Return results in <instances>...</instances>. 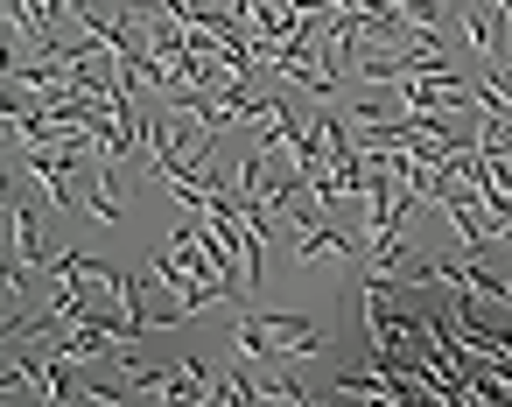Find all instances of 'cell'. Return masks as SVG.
<instances>
[{
  "label": "cell",
  "instance_id": "1",
  "mask_svg": "<svg viewBox=\"0 0 512 407\" xmlns=\"http://www.w3.org/2000/svg\"><path fill=\"white\" fill-rule=\"evenodd\" d=\"M316 260L344 267V260H358V239H344V232H330V225H309V232H302V267H316Z\"/></svg>",
  "mask_w": 512,
  "mask_h": 407
},
{
  "label": "cell",
  "instance_id": "2",
  "mask_svg": "<svg viewBox=\"0 0 512 407\" xmlns=\"http://www.w3.org/2000/svg\"><path fill=\"white\" fill-rule=\"evenodd\" d=\"M92 218H106V225H120L127 211H120V190H113V162H99V190H92Z\"/></svg>",
  "mask_w": 512,
  "mask_h": 407
},
{
  "label": "cell",
  "instance_id": "3",
  "mask_svg": "<svg viewBox=\"0 0 512 407\" xmlns=\"http://www.w3.org/2000/svg\"><path fill=\"white\" fill-rule=\"evenodd\" d=\"M491 29H498V22H491L484 8H463V36H470V50H477V57H491V50H498V36H491Z\"/></svg>",
  "mask_w": 512,
  "mask_h": 407
},
{
  "label": "cell",
  "instance_id": "4",
  "mask_svg": "<svg viewBox=\"0 0 512 407\" xmlns=\"http://www.w3.org/2000/svg\"><path fill=\"white\" fill-rule=\"evenodd\" d=\"M386 8H400L407 22H421V29H435V0H386Z\"/></svg>",
  "mask_w": 512,
  "mask_h": 407
},
{
  "label": "cell",
  "instance_id": "5",
  "mask_svg": "<svg viewBox=\"0 0 512 407\" xmlns=\"http://www.w3.org/2000/svg\"><path fill=\"white\" fill-rule=\"evenodd\" d=\"M78 407H106V400H78Z\"/></svg>",
  "mask_w": 512,
  "mask_h": 407
}]
</instances>
